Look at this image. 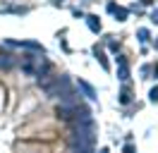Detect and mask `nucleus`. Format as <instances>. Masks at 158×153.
I'll return each mask as SVG.
<instances>
[{
  "mask_svg": "<svg viewBox=\"0 0 158 153\" xmlns=\"http://www.w3.org/2000/svg\"><path fill=\"white\" fill-rule=\"evenodd\" d=\"M141 2H144V5H151V2H153V0H141Z\"/></svg>",
  "mask_w": 158,
  "mask_h": 153,
  "instance_id": "7",
  "label": "nucleus"
},
{
  "mask_svg": "<svg viewBox=\"0 0 158 153\" xmlns=\"http://www.w3.org/2000/svg\"><path fill=\"white\" fill-rule=\"evenodd\" d=\"M10 67H12V57L0 53V69H10Z\"/></svg>",
  "mask_w": 158,
  "mask_h": 153,
  "instance_id": "1",
  "label": "nucleus"
},
{
  "mask_svg": "<svg viewBox=\"0 0 158 153\" xmlns=\"http://www.w3.org/2000/svg\"><path fill=\"white\" fill-rule=\"evenodd\" d=\"M120 101H122V103H129V91H127V89L122 91V96H120Z\"/></svg>",
  "mask_w": 158,
  "mask_h": 153,
  "instance_id": "5",
  "label": "nucleus"
},
{
  "mask_svg": "<svg viewBox=\"0 0 158 153\" xmlns=\"http://www.w3.org/2000/svg\"><path fill=\"white\" fill-rule=\"evenodd\" d=\"M79 86H81V89L86 91V96H91V98H94V89H91L89 84H84V81H79Z\"/></svg>",
  "mask_w": 158,
  "mask_h": 153,
  "instance_id": "3",
  "label": "nucleus"
},
{
  "mask_svg": "<svg viewBox=\"0 0 158 153\" xmlns=\"http://www.w3.org/2000/svg\"><path fill=\"white\" fill-rule=\"evenodd\" d=\"M89 27L94 31H101V22H96V17H89Z\"/></svg>",
  "mask_w": 158,
  "mask_h": 153,
  "instance_id": "2",
  "label": "nucleus"
},
{
  "mask_svg": "<svg viewBox=\"0 0 158 153\" xmlns=\"http://www.w3.org/2000/svg\"><path fill=\"white\" fill-rule=\"evenodd\" d=\"M96 55H98L101 65H103V67H106V69H108V60H106V55H103V53H98V50H96Z\"/></svg>",
  "mask_w": 158,
  "mask_h": 153,
  "instance_id": "4",
  "label": "nucleus"
},
{
  "mask_svg": "<svg viewBox=\"0 0 158 153\" xmlns=\"http://www.w3.org/2000/svg\"><path fill=\"white\" fill-rule=\"evenodd\" d=\"M151 101H153V103H156V101H158V86H156V89H153V91H151Z\"/></svg>",
  "mask_w": 158,
  "mask_h": 153,
  "instance_id": "6",
  "label": "nucleus"
}]
</instances>
